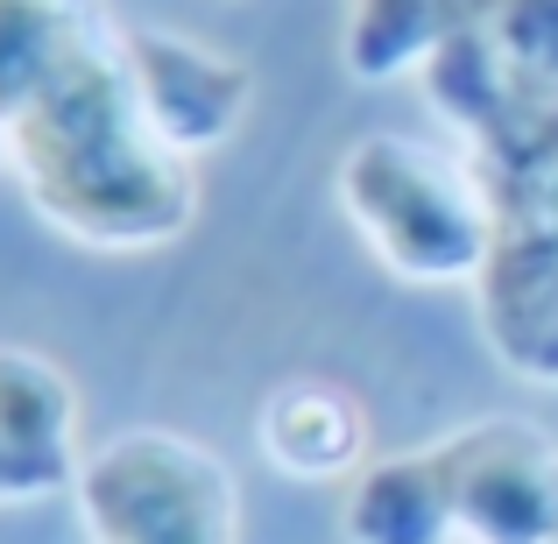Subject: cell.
<instances>
[{"label":"cell","instance_id":"obj_1","mask_svg":"<svg viewBox=\"0 0 558 544\" xmlns=\"http://www.w3.org/2000/svg\"><path fill=\"white\" fill-rule=\"evenodd\" d=\"M8 178L64 241L99 255H156L191 227L198 178L156 142L128 78V28L93 14L57 64L0 113Z\"/></svg>","mask_w":558,"mask_h":544},{"label":"cell","instance_id":"obj_2","mask_svg":"<svg viewBox=\"0 0 558 544\" xmlns=\"http://www.w3.org/2000/svg\"><path fill=\"white\" fill-rule=\"evenodd\" d=\"M340 213L396 283H466L495 247V198L474 156L417 135H361L340 156Z\"/></svg>","mask_w":558,"mask_h":544},{"label":"cell","instance_id":"obj_3","mask_svg":"<svg viewBox=\"0 0 558 544\" xmlns=\"http://www.w3.org/2000/svg\"><path fill=\"white\" fill-rule=\"evenodd\" d=\"M85 544H241V488L213 446L184 432H113L85 452L78 481Z\"/></svg>","mask_w":558,"mask_h":544},{"label":"cell","instance_id":"obj_4","mask_svg":"<svg viewBox=\"0 0 558 544\" xmlns=\"http://www.w3.org/2000/svg\"><path fill=\"white\" fill-rule=\"evenodd\" d=\"M495 247L474 276V318L495 361L558 389V164L488 184Z\"/></svg>","mask_w":558,"mask_h":544},{"label":"cell","instance_id":"obj_5","mask_svg":"<svg viewBox=\"0 0 558 544\" xmlns=\"http://www.w3.org/2000/svg\"><path fill=\"white\" fill-rule=\"evenodd\" d=\"M432 446L460 544H558V438L537 418H481Z\"/></svg>","mask_w":558,"mask_h":544},{"label":"cell","instance_id":"obj_6","mask_svg":"<svg viewBox=\"0 0 558 544\" xmlns=\"http://www.w3.org/2000/svg\"><path fill=\"white\" fill-rule=\"evenodd\" d=\"M128 78H135V99L149 113L156 142L170 156H184V164L227 149L247 121V99H255L247 57L219 50L205 36H184V28H156V22L128 28Z\"/></svg>","mask_w":558,"mask_h":544},{"label":"cell","instance_id":"obj_7","mask_svg":"<svg viewBox=\"0 0 558 544\" xmlns=\"http://www.w3.org/2000/svg\"><path fill=\"white\" fill-rule=\"evenodd\" d=\"M0 452L22 481V503L71 495L85 452H93L78 432V389L36 347H0Z\"/></svg>","mask_w":558,"mask_h":544},{"label":"cell","instance_id":"obj_8","mask_svg":"<svg viewBox=\"0 0 558 544\" xmlns=\"http://www.w3.org/2000/svg\"><path fill=\"white\" fill-rule=\"evenodd\" d=\"M262 460L290 481H354L368 467V410L340 382L298 375L262 403L255 418Z\"/></svg>","mask_w":558,"mask_h":544},{"label":"cell","instance_id":"obj_9","mask_svg":"<svg viewBox=\"0 0 558 544\" xmlns=\"http://www.w3.org/2000/svg\"><path fill=\"white\" fill-rule=\"evenodd\" d=\"M340 537L347 544H460L438 446L381 452V460L361 467L340 503Z\"/></svg>","mask_w":558,"mask_h":544},{"label":"cell","instance_id":"obj_10","mask_svg":"<svg viewBox=\"0 0 558 544\" xmlns=\"http://www.w3.org/2000/svg\"><path fill=\"white\" fill-rule=\"evenodd\" d=\"M488 22H495V0H347L340 64L361 85H389L424 71L452 36Z\"/></svg>","mask_w":558,"mask_h":544},{"label":"cell","instance_id":"obj_11","mask_svg":"<svg viewBox=\"0 0 558 544\" xmlns=\"http://www.w3.org/2000/svg\"><path fill=\"white\" fill-rule=\"evenodd\" d=\"M488 36L509 57V71L558 85V0H495Z\"/></svg>","mask_w":558,"mask_h":544},{"label":"cell","instance_id":"obj_12","mask_svg":"<svg viewBox=\"0 0 558 544\" xmlns=\"http://www.w3.org/2000/svg\"><path fill=\"white\" fill-rule=\"evenodd\" d=\"M0 503H22V481H14V467H8V452H0Z\"/></svg>","mask_w":558,"mask_h":544},{"label":"cell","instance_id":"obj_13","mask_svg":"<svg viewBox=\"0 0 558 544\" xmlns=\"http://www.w3.org/2000/svg\"><path fill=\"white\" fill-rule=\"evenodd\" d=\"M0 178H8V135H0Z\"/></svg>","mask_w":558,"mask_h":544}]
</instances>
